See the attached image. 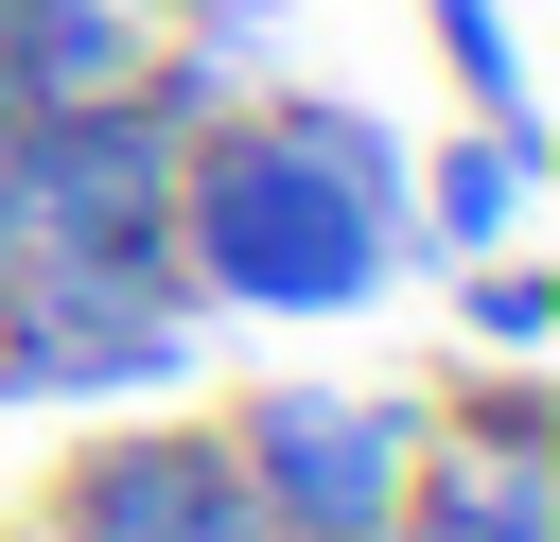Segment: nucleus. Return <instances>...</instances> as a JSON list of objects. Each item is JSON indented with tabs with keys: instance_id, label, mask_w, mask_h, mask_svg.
<instances>
[{
	"instance_id": "obj_10",
	"label": "nucleus",
	"mask_w": 560,
	"mask_h": 542,
	"mask_svg": "<svg viewBox=\"0 0 560 542\" xmlns=\"http://www.w3.org/2000/svg\"><path fill=\"white\" fill-rule=\"evenodd\" d=\"M455 332H472L490 367H542V350H560V280H542L525 245H490V262H455Z\"/></svg>"
},
{
	"instance_id": "obj_8",
	"label": "nucleus",
	"mask_w": 560,
	"mask_h": 542,
	"mask_svg": "<svg viewBox=\"0 0 560 542\" xmlns=\"http://www.w3.org/2000/svg\"><path fill=\"white\" fill-rule=\"evenodd\" d=\"M158 70V0H18V35H0V122H35V105H122Z\"/></svg>"
},
{
	"instance_id": "obj_3",
	"label": "nucleus",
	"mask_w": 560,
	"mask_h": 542,
	"mask_svg": "<svg viewBox=\"0 0 560 542\" xmlns=\"http://www.w3.org/2000/svg\"><path fill=\"white\" fill-rule=\"evenodd\" d=\"M210 420H228V455H245V490H262L280 542H385L402 455H420V385H315V367H280V385H228Z\"/></svg>"
},
{
	"instance_id": "obj_6",
	"label": "nucleus",
	"mask_w": 560,
	"mask_h": 542,
	"mask_svg": "<svg viewBox=\"0 0 560 542\" xmlns=\"http://www.w3.org/2000/svg\"><path fill=\"white\" fill-rule=\"evenodd\" d=\"M385 542H560V402H542V367H472V385L420 402Z\"/></svg>"
},
{
	"instance_id": "obj_1",
	"label": "nucleus",
	"mask_w": 560,
	"mask_h": 542,
	"mask_svg": "<svg viewBox=\"0 0 560 542\" xmlns=\"http://www.w3.org/2000/svg\"><path fill=\"white\" fill-rule=\"evenodd\" d=\"M175 280L192 315H368L402 280V140L350 87H228L175 140Z\"/></svg>"
},
{
	"instance_id": "obj_2",
	"label": "nucleus",
	"mask_w": 560,
	"mask_h": 542,
	"mask_svg": "<svg viewBox=\"0 0 560 542\" xmlns=\"http://www.w3.org/2000/svg\"><path fill=\"white\" fill-rule=\"evenodd\" d=\"M210 350L175 262H18L0 280V402H175Z\"/></svg>"
},
{
	"instance_id": "obj_9",
	"label": "nucleus",
	"mask_w": 560,
	"mask_h": 542,
	"mask_svg": "<svg viewBox=\"0 0 560 542\" xmlns=\"http://www.w3.org/2000/svg\"><path fill=\"white\" fill-rule=\"evenodd\" d=\"M420 35H438V70H455V122H525V140H542V87H525L508 0H420Z\"/></svg>"
},
{
	"instance_id": "obj_13",
	"label": "nucleus",
	"mask_w": 560,
	"mask_h": 542,
	"mask_svg": "<svg viewBox=\"0 0 560 542\" xmlns=\"http://www.w3.org/2000/svg\"><path fill=\"white\" fill-rule=\"evenodd\" d=\"M0 35H18V0H0Z\"/></svg>"
},
{
	"instance_id": "obj_4",
	"label": "nucleus",
	"mask_w": 560,
	"mask_h": 542,
	"mask_svg": "<svg viewBox=\"0 0 560 542\" xmlns=\"http://www.w3.org/2000/svg\"><path fill=\"white\" fill-rule=\"evenodd\" d=\"M18 140V227H35V262H175V105L158 87H122V105H35V122H0Z\"/></svg>"
},
{
	"instance_id": "obj_5",
	"label": "nucleus",
	"mask_w": 560,
	"mask_h": 542,
	"mask_svg": "<svg viewBox=\"0 0 560 542\" xmlns=\"http://www.w3.org/2000/svg\"><path fill=\"white\" fill-rule=\"evenodd\" d=\"M35 525L52 542H280L210 402H122L105 437H70L52 490H35Z\"/></svg>"
},
{
	"instance_id": "obj_7",
	"label": "nucleus",
	"mask_w": 560,
	"mask_h": 542,
	"mask_svg": "<svg viewBox=\"0 0 560 542\" xmlns=\"http://www.w3.org/2000/svg\"><path fill=\"white\" fill-rule=\"evenodd\" d=\"M525 227H542V140H525V122H455V140L402 157V245L490 262V245H525Z\"/></svg>"
},
{
	"instance_id": "obj_11",
	"label": "nucleus",
	"mask_w": 560,
	"mask_h": 542,
	"mask_svg": "<svg viewBox=\"0 0 560 542\" xmlns=\"http://www.w3.org/2000/svg\"><path fill=\"white\" fill-rule=\"evenodd\" d=\"M35 262V227H18V140H0V280Z\"/></svg>"
},
{
	"instance_id": "obj_12",
	"label": "nucleus",
	"mask_w": 560,
	"mask_h": 542,
	"mask_svg": "<svg viewBox=\"0 0 560 542\" xmlns=\"http://www.w3.org/2000/svg\"><path fill=\"white\" fill-rule=\"evenodd\" d=\"M0 542H52V525H35V507H18V525H0Z\"/></svg>"
}]
</instances>
